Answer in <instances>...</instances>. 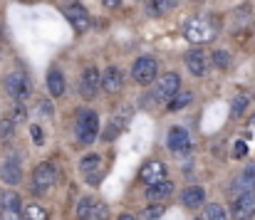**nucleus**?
<instances>
[{
    "label": "nucleus",
    "mask_w": 255,
    "mask_h": 220,
    "mask_svg": "<svg viewBox=\"0 0 255 220\" xmlns=\"http://www.w3.org/2000/svg\"><path fill=\"white\" fill-rule=\"evenodd\" d=\"M216 32H218L216 22H213L211 17H203V15H196V17H191V20L183 25V37H186L188 42H193V45H206V42H211V40L216 37Z\"/></svg>",
    "instance_id": "f257e3e1"
},
{
    "label": "nucleus",
    "mask_w": 255,
    "mask_h": 220,
    "mask_svg": "<svg viewBox=\"0 0 255 220\" xmlns=\"http://www.w3.org/2000/svg\"><path fill=\"white\" fill-rule=\"evenodd\" d=\"M75 134L80 139V144H92L99 134V116L97 111L92 109H82L77 114V121H75Z\"/></svg>",
    "instance_id": "f03ea898"
},
{
    "label": "nucleus",
    "mask_w": 255,
    "mask_h": 220,
    "mask_svg": "<svg viewBox=\"0 0 255 220\" xmlns=\"http://www.w3.org/2000/svg\"><path fill=\"white\" fill-rule=\"evenodd\" d=\"M2 89H5V94H7L10 99H15V102H25V99L32 94V84H30L27 74H22V72H7L5 74Z\"/></svg>",
    "instance_id": "7ed1b4c3"
},
{
    "label": "nucleus",
    "mask_w": 255,
    "mask_h": 220,
    "mask_svg": "<svg viewBox=\"0 0 255 220\" xmlns=\"http://www.w3.org/2000/svg\"><path fill=\"white\" fill-rule=\"evenodd\" d=\"M178 87H181V77L176 72H169V74H164V77H159V82L154 84L151 94H154L156 102H169L171 97L178 92Z\"/></svg>",
    "instance_id": "20e7f679"
},
{
    "label": "nucleus",
    "mask_w": 255,
    "mask_h": 220,
    "mask_svg": "<svg viewBox=\"0 0 255 220\" xmlns=\"http://www.w3.org/2000/svg\"><path fill=\"white\" fill-rule=\"evenodd\" d=\"M231 213L236 220H251L255 216V193L253 191H243L233 198Z\"/></svg>",
    "instance_id": "39448f33"
},
{
    "label": "nucleus",
    "mask_w": 255,
    "mask_h": 220,
    "mask_svg": "<svg viewBox=\"0 0 255 220\" xmlns=\"http://www.w3.org/2000/svg\"><path fill=\"white\" fill-rule=\"evenodd\" d=\"M156 74H159V65L154 57H139L131 67V77L139 84H151L156 79Z\"/></svg>",
    "instance_id": "423d86ee"
},
{
    "label": "nucleus",
    "mask_w": 255,
    "mask_h": 220,
    "mask_svg": "<svg viewBox=\"0 0 255 220\" xmlns=\"http://www.w3.org/2000/svg\"><path fill=\"white\" fill-rule=\"evenodd\" d=\"M55 178H57L55 166H52V163H40V166L32 171V191H35V193H42V191L52 188Z\"/></svg>",
    "instance_id": "0eeeda50"
},
{
    "label": "nucleus",
    "mask_w": 255,
    "mask_h": 220,
    "mask_svg": "<svg viewBox=\"0 0 255 220\" xmlns=\"http://www.w3.org/2000/svg\"><path fill=\"white\" fill-rule=\"evenodd\" d=\"M0 218L2 220H22V206L17 193H2L0 198Z\"/></svg>",
    "instance_id": "6e6552de"
},
{
    "label": "nucleus",
    "mask_w": 255,
    "mask_h": 220,
    "mask_svg": "<svg viewBox=\"0 0 255 220\" xmlns=\"http://www.w3.org/2000/svg\"><path fill=\"white\" fill-rule=\"evenodd\" d=\"M67 20L72 22V27H75L77 32H87V30H89V22H92L89 12H87L80 2H72V5L67 7Z\"/></svg>",
    "instance_id": "1a4fd4ad"
},
{
    "label": "nucleus",
    "mask_w": 255,
    "mask_h": 220,
    "mask_svg": "<svg viewBox=\"0 0 255 220\" xmlns=\"http://www.w3.org/2000/svg\"><path fill=\"white\" fill-rule=\"evenodd\" d=\"M186 67H188V72L193 74V77H206V72H208V57H206V52H201V50L186 52Z\"/></svg>",
    "instance_id": "9d476101"
},
{
    "label": "nucleus",
    "mask_w": 255,
    "mask_h": 220,
    "mask_svg": "<svg viewBox=\"0 0 255 220\" xmlns=\"http://www.w3.org/2000/svg\"><path fill=\"white\" fill-rule=\"evenodd\" d=\"M166 146L173 151V153H186L188 146H191V139H188V131L181 129V126H173L166 136Z\"/></svg>",
    "instance_id": "9b49d317"
},
{
    "label": "nucleus",
    "mask_w": 255,
    "mask_h": 220,
    "mask_svg": "<svg viewBox=\"0 0 255 220\" xmlns=\"http://www.w3.org/2000/svg\"><path fill=\"white\" fill-rule=\"evenodd\" d=\"M99 87L107 94H119L122 92V72L117 67H107L104 74H99Z\"/></svg>",
    "instance_id": "f8f14e48"
},
{
    "label": "nucleus",
    "mask_w": 255,
    "mask_h": 220,
    "mask_svg": "<svg viewBox=\"0 0 255 220\" xmlns=\"http://www.w3.org/2000/svg\"><path fill=\"white\" fill-rule=\"evenodd\" d=\"M139 178H141L146 186H154V183H159V181L166 178V166H164L161 161H151V163H146V166L141 168Z\"/></svg>",
    "instance_id": "ddd939ff"
},
{
    "label": "nucleus",
    "mask_w": 255,
    "mask_h": 220,
    "mask_svg": "<svg viewBox=\"0 0 255 220\" xmlns=\"http://www.w3.org/2000/svg\"><path fill=\"white\" fill-rule=\"evenodd\" d=\"M97 89H99V72L94 67H87L82 72V82H80V94L85 99H92L97 97Z\"/></svg>",
    "instance_id": "4468645a"
},
{
    "label": "nucleus",
    "mask_w": 255,
    "mask_h": 220,
    "mask_svg": "<svg viewBox=\"0 0 255 220\" xmlns=\"http://www.w3.org/2000/svg\"><path fill=\"white\" fill-rule=\"evenodd\" d=\"M0 178H2V183H7V186H17V183H20V178H22L20 161L7 158V161L2 163V168H0Z\"/></svg>",
    "instance_id": "2eb2a0df"
},
{
    "label": "nucleus",
    "mask_w": 255,
    "mask_h": 220,
    "mask_svg": "<svg viewBox=\"0 0 255 220\" xmlns=\"http://www.w3.org/2000/svg\"><path fill=\"white\" fill-rule=\"evenodd\" d=\"M253 186H255V163H251L236 181H233V186H231V193H243V191H253Z\"/></svg>",
    "instance_id": "dca6fc26"
},
{
    "label": "nucleus",
    "mask_w": 255,
    "mask_h": 220,
    "mask_svg": "<svg viewBox=\"0 0 255 220\" xmlns=\"http://www.w3.org/2000/svg\"><path fill=\"white\" fill-rule=\"evenodd\" d=\"M127 119H129V114H127V109H122V111L109 121V126H107V131H104V141H114V139L127 129Z\"/></svg>",
    "instance_id": "f3484780"
},
{
    "label": "nucleus",
    "mask_w": 255,
    "mask_h": 220,
    "mask_svg": "<svg viewBox=\"0 0 255 220\" xmlns=\"http://www.w3.org/2000/svg\"><path fill=\"white\" fill-rule=\"evenodd\" d=\"M203 201H206V191L201 186H188L181 193V203L186 208H198V206H203Z\"/></svg>",
    "instance_id": "a211bd4d"
},
{
    "label": "nucleus",
    "mask_w": 255,
    "mask_h": 220,
    "mask_svg": "<svg viewBox=\"0 0 255 220\" xmlns=\"http://www.w3.org/2000/svg\"><path fill=\"white\" fill-rule=\"evenodd\" d=\"M171 193H173V183H171V181H166V178L146 188V198H149L151 203H159V201H164V198H169Z\"/></svg>",
    "instance_id": "6ab92c4d"
},
{
    "label": "nucleus",
    "mask_w": 255,
    "mask_h": 220,
    "mask_svg": "<svg viewBox=\"0 0 255 220\" xmlns=\"http://www.w3.org/2000/svg\"><path fill=\"white\" fill-rule=\"evenodd\" d=\"M47 89H50L52 97H62L65 94V77H62L60 70H50V74H47Z\"/></svg>",
    "instance_id": "aec40b11"
},
{
    "label": "nucleus",
    "mask_w": 255,
    "mask_h": 220,
    "mask_svg": "<svg viewBox=\"0 0 255 220\" xmlns=\"http://www.w3.org/2000/svg\"><path fill=\"white\" fill-rule=\"evenodd\" d=\"M176 7V0H149V5H146V12L151 15V17H161V15H166Z\"/></svg>",
    "instance_id": "412c9836"
},
{
    "label": "nucleus",
    "mask_w": 255,
    "mask_h": 220,
    "mask_svg": "<svg viewBox=\"0 0 255 220\" xmlns=\"http://www.w3.org/2000/svg\"><path fill=\"white\" fill-rule=\"evenodd\" d=\"M191 102H193V94H191V92H176L166 104H169V111H178V109L188 107Z\"/></svg>",
    "instance_id": "4be33fe9"
},
{
    "label": "nucleus",
    "mask_w": 255,
    "mask_h": 220,
    "mask_svg": "<svg viewBox=\"0 0 255 220\" xmlns=\"http://www.w3.org/2000/svg\"><path fill=\"white\" fill-rule=\"evenodd\" d=\"M99 163H102V158L97 156V153H89V156H85L82 161H80V168H82V173H99Z\"/></svg>",
    "instance_id": "5701e85b"
},
{
    "label": "nucleus",
    "mask_w": 255,
    "mask_h": 220,
    "mask_svg": "<svg viewBox=\"0 0 255 220\" xmlns=\"http://www.w3.org/2000/svg\"><path fill=\"white\" fill-rule=\"evenodd\" d=\"M22 220H47V213H45V208L30 203L27 208H22Z\"/></svg>",
    "instance_id": "b1692460"
},
{
    "label": "nucleus",
    "mask_w": 255,
    "mask_h": 220,
    "mask_svg": "<svg viewBox=\"0 0 255 220\" xmlns=\"http://www.w3.org/2000/svg\"><path fill=\"white\" fill-rule=\"evenodd\" d=\"M161 216H164V206H161V203H151V206L141 213L139 220H159Z\"/></svg>",
    "instance_id": "393cba45"
},
{
    "label": "nucleus",
    "mask_w": 255,
    "mask_h": 220,
    "mask_svg": "<svg viewBox=\"0 0 255 220\" xmlns=\"http://www.w3.org/2000/svg\"><path fill=\"white\" fill-rule=\"evenodd\" d=\"M246 107H248V97H246V94H238V97L231 102V114H233V116H241V114L246 111Z\"/></svg>",
    "instance_id": "a878e982"
},
{
    "label": "nucleus",
    "mask_w": 255,
    "mask_h": 220,
    "mask_svg": "<svg viewBox=\"0 0 255 220\" xmlns=\"http://www.w3.org/2000/svg\"><path fill=\"white\" fill-rule=\"evenodd\" d=\"M206 220H228V218H226V211L218 203H211L206 208Z\"/></svg>",
    "instance_id": "bb28decb"
},
{
    "label": "nucleus",
    "mask_w": 255,
    "mask_h": 220,
    "mask_svg": "<svg viewBox=\"0 0 255 220\" xmlns=\"http://www.w3.org/2000/svg\"><path fill=\"white\" fill-rule=\"evenodd\" d=\"M213 62H216V67L228 70V67H231V55H228L226 50H218V52H213Z\"/></svg>",
    "instance_id": "cd10ccee"
},
{
    "label": "nucleus",
    "mask_w": 255,
    "mask_h": 220,
    "mask_svg": "<svg viewBox=\"0 0 255 220\" xmlns=\"http://www.w3.org/2000/svg\"><path fill=\"white\" fill-rule=\"evenodd\" d=\"M107 213H109V211H107V206H104V203H94V201H92L89 218L92 220H107Z\"/></svg>",
    "instance_id": "c85d7f7f"
},
{
    "label": "nucleus",
    "mask_w": 255,
    "mask_h": 220,
    "mask_svg": "<svg viewBox=\"0 0 255 220\" xmlns=\"http://www.w3.org/2000/svg\"><path fill=\"white\" fill-rule=\"evenodd\" d=\"M25 116H27V111H25V107L17 102V104L12 107V111H10V116H7V119H10L12 124H20V121H25Z\"/></svg>",
    "instance_id": "c756f323"
},
{
    "label": "nucleus",
    "mask_w": 255,
    "mask_h": 220,
    "mask_svg": "<svg viewBox=\"0 0 255 220\" xmlns=\"http://www.w3.org/2000/svg\"><path fill=\"white\" fill-rule=\"evenodd\" d=\"M89 211H92V198H82L77 206V216L80 220H89Z\"/></svg>",
    "instance_id": "7c9ffc66"
},
{
    "label": "nucleus",
    "mask_w": 255,
    "mask_h": 220,
    "mask_svg": "<svg viewBox=\"0 0 255 220\" xmlns=\"http://www.w3.org/2000/svg\"><path fill=\"white\" fill-rule=\"evenodd\" d=\"M12 129H15V124L10 119H2V124H0V139H10Z\"/></svg>",
    "instance_id": "2f4dec72"
},
{
    "label": "nucleus",
    "mask_w": 255,
    "mask_h": 220,
    "mask_svg": "<svg viewBox=\"0 0 255 220\" xmlns=\"http://www.w3.org/2000/svg\"><path fill=\"white\" fill-rule=\"evenodd\" d=\"M246 153H248V144H246V141H236V144H233V156H236V158H243Z\"/></svg>",
    "instance_id": "473e14b6"
},
{
    "label": "nucleus",
    "mask_w": 255,
    "mask_h": 220,
    "mask_svg": "<svg viewBox=\"0 0 255 220\" xmlns=\"http://www.w3.org/2000/svg\"><path fill=\"white\" fill-rule=\"evenodd\" d=\"M30 134H32V141H35L37 146H42V129H40V126H32Z\"/></svg>",
    "instance_id": "72a5a7b5"
},
{
    "label": "nucleus",
    "mask_w": 255,
    "mask_h": 220,
    "mask_svg": "<svg viewBox=\"0 0 255 220\" xmlns=\"http://www.w3.org/2000/svg\"><path fill=\"white\" fill-rule=\"evenodd\" d=\"M99 2H102L107 10H114V7H119V2H122V0H99Z\"/></svg>",
    "instance_id": "f704fd0d"
},
{
    "label": "nucleus",
    "mask_w": 255,
    "mask_h": 220,
    "mask_svg": "<svg viewBox=\"0 0 255 220\" xmlns=\"http://www.w3.org/2000/svg\"><path fill=\"white\" fill-rule=\"evenodd\" d=\"M40 109H42V116H52V111H50V104H47V102H42V104H40Z\"/></svg>",
    "instance_id": "c9c22d12"
},
{
    "label": "nucleus",
    "mask_w": 255,
    "mask_h": 220,
    "mask_svg": "<svg viewBox=\"0 0 255 220\" xmlns=\"http://www.w3.org/2000/svg\"><path fill=\"white\" fill-rule=\"evenodd\" d=\"M119 220H136V218H131V216H119Z\"/></svg>",
    "instance_id": "e433bc0d"
}]
</instances>
